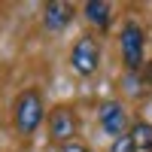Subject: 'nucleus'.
I'll return each mask as SVG.
<instances>
[{
    "mask_svg": "<svg viewBox=\"0 0 152 152\" xmlns=\"http://www.w3.org/2000/svg\"><path fill=\"white\" fill-rule=\"evenodd\" d=\"M43 122V100L37 91H24L15 100V128L21 134H34Z\"/></svg>",
    "mask_w": 152,
    "mask_h": 152,
    "instance_id": "f257e3e1",
    "label": "nucleus"
},
{
    "mask_svg": "<svg viewBox=\"0 0 152 152\" xmlns=\"http://www.w3.org/2000/svg\"><path fill=\"white\" fill-rule=\"evenodd\" d=\"M70 64L76 73H82V76H91L100 64V49L97 43L91 40V37H82V40H76L73 46V52H70Z\"/></svg>",
    "mask_w": 152,
    "mask_h": 152,
    "instance_id": "f03ea898",
    "label": "nucleus"
},
{
    "mask_svg": "<svg viewBox=\"0 0 152 152\" xmlns=\"http://www.w3.org/2000/svg\"><path fill=\"white\" fill-rule=\"evenodd\" d=\"M119 43H122L125 64H128L131 70H137V67L143 64V31H140V24L128 21V24L122 28V37H119Z\"/></svg>",
    "mask_w": 152,
    "mask_h": 152,
    "instance_id": "7ed1b4c3",
    "label": "nucleus"
},
{
    "mask_svg": "<svg viewBox=\"0 0 152 152\" xmlns=\"http://www.w3.org/2000/svg\"><path fill=\"white\" fill-rule=\"evenodd\" d=\"M49 131H52L55 140L61 143H70L73 140V134H76V119H73V113L67 107H61L52 113V119H49Z\"/></svg>",
    "mask_w": 152,
    "mask_h": 152,
    "instance_id": "20e7f679",
    "label": "nucleus"
},
{
    "mask_svg": "<svg viewBox=\"0 0 152 152\" xmlns=\"http://www.w3.org/2000/svg\"><path fill=\"white\" fill-rule=\"evenodd\" d=\"M100 125H104V131L113 134V137H122L125 134V110L116 104V100L100 104Z\"/></svg>",
    "mask_w": 152,
    "mask_h": 152,
    "instance_id": "39448f33",
    "label": "nucleus"
},
{
    "mask_svg": "<svg viewBox=\"0 0 152 152\" xmlns=\"http://www.w3.org/2000/svg\"><path fill=\"white\" fill-rule=\"evenodd\" d=\"M70 18H73V6H70V3H61V0L46 3V15H43V21H46L49 31H64L67 24H70Z\"/></svg>",
    "mask_w": 152,
    "mask_h": 152,
    "instance_id": "423d86ee",
    "label": "nucleus"
},
{
    "mask_svg": "<svg viewBox=\"0 0 152 152\" xmlns=\"http://www.w3.org/2000/svg\"><path fill=\"white\" fill-rule=\"evenodd\" d=\"M131 143L137 152H149L152 149V125L149 122H137L131 128Z\"/></svg>",
    "mask_w": 152,
    "mask_h": 152,
    "instance_id": "0eeeda50",
    "label": "nucleus"
},
{
    "mask_svg": "<svg viewBox=\"0 0 152 152\" xmlns=\"http://www.w3.org/2000/svg\"><path fill=\"white\" fill-rule=\"evenodd\" d=\"M85 18L94 21L97 28H107V21H110V3H104V0H88V3H85Z\"/></svg>",
    "mask_w": 152,
    "mask_h": 152,
    "instance_id": "6e6552de",
    "label": "nucleus"
},
{
    "mask_svg": "<svg viewBox=\"0 0 152 152\" xmlns=\"http://www.w3.org/2000/svg\"><path fill=\"white\" fill-rule=\"evenodd\" d=\"M110 152H137V149H134V143H131V134L116 137V140H113V146H110Z\"/></svg>",
    "mask_w": 152,
    "mask_h": 152,
    "instance_id": "1a4fd4ad",
    "label": "nucleus"
},
{
    "mask_svg": "<svg viewBox=\"0 0 152 152\" xmlns=\"http://www.w3.org/2000/svg\"><path fill=\"white\" fill-rule=\"evenodd\" d=\"M61 152H91V149H88L85 143H73V140H70V143H64V149H61Z\"/></svg>",
    "mask_w": 152,
    "mask_h": 152,
    "instance_id": "9d476101",
    "label": "nucleus"
}]
</instances>
